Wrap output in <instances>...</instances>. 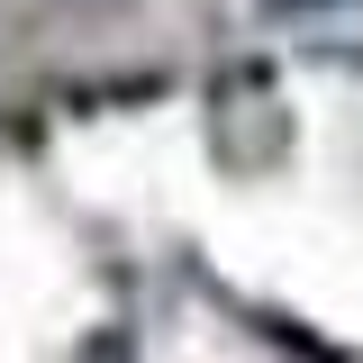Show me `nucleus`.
<instances>
[{
    "label": "nucleus",
    "mask_w": 363,
    "mask_h": 363,
    "mask_svg": "<svg viewBox=\"0 0 363 363\" xmlns=\"http://www.w3.org/2000/svg\"><path fill=\"white\" fill-rule=\"evenodd\" d=\"M272 9H345V0H272Z\"/></svg>",
    "instance_id": "nucleus-1"
}]
</instances>
